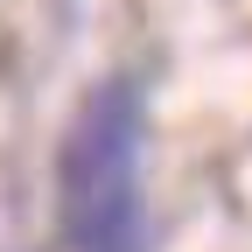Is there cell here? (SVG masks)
<instances>
[{
    "instance_id": "1",
    "label": "cell",
    "mask_w": 252,
    "mask_h": 252,
    "mask_svg": "<svg viewBox=\"0 0 252 252\" xmlns=\"http://www.w3.org/2000/svg\"><path fill=\"white\" fill-rule=\"evenodd\" d=\"M140 154H147L140 84L133 77L91 84L56 154L63 252H140Z\"/></svg>"
}]
</instances>
